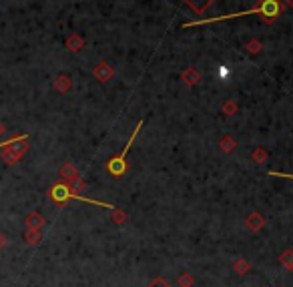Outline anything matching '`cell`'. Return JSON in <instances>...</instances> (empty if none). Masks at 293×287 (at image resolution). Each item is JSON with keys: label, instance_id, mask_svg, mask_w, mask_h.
<instances>
[{"label": "cell", "instance_id": "9a60e30c", "mask_svg": "<svg viewBox=\"0 0 293 287\" xmlns=\"http://www.w3.org/2000/svg\"><path fill=\"white\" fill-rule=\"evenodd\" d=\"M61 177H63L65 181H71V179L78 177V171H76V167H74L73 163H65V165L61 167Z\"/></svg>", "mask_w": 293, "mask_h": 287}, {"label": "cell", "instance_id": "6da1fadb", "mask_svg": "<svg viewBox=\"0 0 293 287\" xmlns=\"http://www.w3.org/2000/svg\"><path fill=\"white\" fill-rule=\"evenodd\" d=\"M283 12V2L281 0H259V4L251 10H243V12H233V14H225V16H213V18H201L195 22H187L183 24V28H193V26H203V24H211V22H219V20H233V18H243L249 14H259L265 22H275Z\"/></svg>", "mask_w": 293, "mask_h": 287}, {"label": "cell", "instance_id": "4316f807", "mask_svg": "<svg viewBox=\"0 0 293 287\" xmlns=\"http://www.w3.org/2000/svg\"><path fill=\"white\" fill-rule=\"evenodd\" d=\"M4 133H6V127H4V125H2V123H0V137H2V135H4Z\"/></svg>", "mask_w": 293, "mask_h": 287}, {"label": "cell", "instance_id": "ba28073f", "mask_svg": "<svg viewBox=\"0 0 293 287\" xmlns=\"http://www.w3.org/2000/svg\"><path fill=\"white\" fill-rule=\"evenodd\" d=\"M181 80H183L187 86H195V84H199V80H201V74H199V71H197V69L189 67V69H185V71H183V74H181Z\"/></svg>", "mask_w": 293, "mask_h": 287}, {"label": "cell", "instance_id": "44dd1931", "mask_svg": "<svg viewBox=\"0 0 293 287\" xmlns=\"http://www.w3.org/2000/svg\"><path fill=\"white\" fill-rule=\"evenodd\" d=\"M279 263H281L283 267H289V265L293 263V249H285V251H281V255H279Z\"/></svg>", "mask_w": 293, "mask_h": 287}, {"label": "cell", "instance_id": "484cf974", "mask_svg": "<svg viewBox=\"0 0 293 287\" xmlns=\"http://www.w3.org/2000/svg\"><path fill=\"white\" fill-rule=\"evenodd\" d=\"M16 137H18V135H14V137H10V139H8V141H4V143H0V149H4V147L8 145V143H10V141H14Z\"/></svg>", "mask_w": 293, "mask_h": 287}, {"label": "cell", "instance_id": "7a4b0ae2", "mask_svg": "<svg viewBox=\"0 0 293 287\" xmlns=\"http://www.w3.org/2000/svg\"><path fill=\"white\" fill-rule=\"evenodd\" d=\"M48 197H51L57 205H65L69 199H74V201H82V203H88V205H99V207H105V209H115V205L111 203H105V201H96V199H88V197H82V195H76L67 187V183H57L48 189Z\"/></svg>", "mask_w": 293, "mask_h": 287}, {"label": "cell", "instance_id": "cb8c5ba5", "mask_svg": "<svg viewBox=\"0 0 293 287\" xmlns=\"http://www.w3.org/2000/svg\"><path fill=\"white\" fill-rule=\"evenodd\" d=\"M6 245H8V241H6V235H2V233H0V251H4V249H6Z\"/></svg>", "mask_w": 293, "mask_h": 287}, {"label": "cell", "instance_id": "f1b7e54d", "mask_svg": "<svg viewBox=\"0 0 293 287\" xmlns=\"http://www.w3.org/2000/svg\"><path fill=\"white\" fill-rule=\"evenodd\" d=\"M287 269H289V273H291V275H293V263H291V265H289V267H287Z\"/></svg>", "mask_w": 293, "mask_h": 287}, {"label": "cell", "instance_id": "7402d4cb", "mask_svg": "<svg viewBox=\"0 0 293 287\" xmlns=\"http://www.w3.org/2000/svg\"><path fill=\"white\" fill-rule=\"evenodd\" d=\"M146 287H171V283H169L167 279H163V277H155Z\"/></svg>", "mask_w": 293, "mask_h": 287}, {"label": "cell", "instance_id": "ffe728a7", "mask_svg": "<svg viewBox=\"0 0 293 287\" xmlns=\"http://www.w3.org/2000/svg\"><path fill=\"white\" fill-rule=\"evenodd\" d=\"M24 239H26V243H28V245H36V243L40 241V231L26 229V233H24Z\"/></svg>", "mask_w": 293, "mask_h": 287}, {"label": "cell", "instance_id": "3957f363", "mask_svg": "<svg viewBox=\"0 0 293 287\" xmlns=\"http://www.w3.org/2000/svg\"><path fill=\"white\" fill-rule=\"evenodd\" d=\"M141 127H143V121H139V123H137V127H135V131H133L131 139L127 141L125 149L121 151V155H119V157H113V159L107 163V171H109L115 179H121V177L127 173V153L131 151V145L135 143V139H137V135H139V129H141Z\"/></svg>", "mask_w": 293, "mask_h": 287}, {"label": "cell", "instance_id": "d4e9b609", "mask_svg": "<svg viewBox=\"0 0 293 287\" xmlns=\"http://www.w3.org/2000/svg\"><path fill=\"white\" fill-rule=\"evenodd\" d=\"M271 177H285V179H293V175H285V173H271Z\"/></svg>", "mask_w": 293, "mask_h": 287}, {"label": "cell", "instance_id": "8fae6325", "mask_svg": "<svg viewBox=\"0 0 293 287\" xmlns=\"http://www.w3.org/2000/svg\"><path fill=\"white\" fill-rule=\"evenodd\" d=\"M185 2L197 12V14H205V10L215 2V0H185Z\"/></svg>", "mask_w": 293, "mask_h": 287}, {"label": "cell", "instance_id": "9c48e42d", "mask_svg": "<svg viewBox=\"0 0 293 287\" xmlns=\"http://www.w3.org/2000/svg\"><path fill=\"white\" fill-rule=\"evenodd\" d=\"M219 149L225 153V155H231L235 149H237V139L231 137V135H225L219 139Z\"/></svg>", "mask_w": 293, "mask_h": 287}, {"label": "cell", "instance_id": "7c38bea8", "mask_svg": "<svg viewBox=\"0 0 293 287\" xmlns=\"http://www.w3.org/2000/svg\"><path fill=\"white\" fill-rule=\"evenodd\" d=\"M267 159H269V151L265 147H255V151L251 153V161L255 165H263Z\"/></svg>", "mask_w": 293, "mask_h": 287}, {"label": "cell", "instance_id": "52a82bcc", "mask_svg": "<svg viewBox=\"0 0 293 287\" xmlns=\"http://www.w3.org/2000/svg\"><path fill=\"white\" fill-rule=\"evenodd\" d=\"M24 225H26V229L40 231V229L46 225V219L42 217V213H38V211H32V213H28V215H26V219H24Z\"/></svg>", "mask_w": 293, "mask_h": 287}, {"label": "cell", "instance_id": "277c9868", "mask_svg": "<svg viewBox=\"0 0 293 287\" xmlns=\"http://www.w3.org/2000/svg\"><path fill=\"white\" fill-rule=\"evenodd\" d=\"M28 149V135H18L14 141H10L8 145L2 149V159L6 165H14L16 161L22 159V155L26 153Z\"/></svg>", "mask_w": 293, "mask_h": 287}, {"label": "cell", "instance_id": "8992f818", "mask_svg": "<svg viewBox=\"0 0 293 287\" xmlns=\"http://www.w3.org/2000/svg\"><path fill=\"white\" fill-rule=\"evenodd\" d=\"M115 74V69L109 65V63H99L94 67V78L99 82H109Z\"/></svg>", "mask_w": 293, "mask_h": 287}, {"label": "cell", "instance_id": "5b68a950", "mask_svg": "<svg viewBox=\"0 0 293 287\" xmlns=\"http://www.w3.org/2000/svg\"><path fill=\"white\" fill-rule=\"evenodd\" d=\"M245 225H247V229H249L251 233H259V231L265 227V217H263L259 211H251V213L247 215V219H245Z\"/></svg>", "mask_w": 293, "mask_h": 287}, {"label": "cell", "instance_id": "5bb4252c", "mask_svg": "<svg viewBox=\"0 0 293 287\" xmlns=\"http://www.w3.org/2000/svg\"><path fill=\"white\" fill-rule=\"evenodd\" d=\"M237 111H239V105H237L233 99L223 101V105H221V113H223V117H233Z\"/></svg>", "mask_w": 293, "mask_h": 287}, {"label": "cell", "instance_id": "ac0fdd59", "mask_svg": "<svg viewBox=\"0 0 293 287\" xmlns=\"http://www.w3.org/2000/svg\"><path fill=\"white\" fill-rule=\"evenodd\" d=\"M67 46H69V49H71L73 53H76V51H80L82 46H84V40H82L78 34H73V36L67 40Z\"/></svg>", "mask_w": 293, "mask_h": 287}, {"label": "cell", "instance_id": "603a6c76", "mask_svg": "<svg viewBox=\"0 0 293 287\" xmlns=\"http://www.w3.org/2000/svg\"><path fill=\"white\" fill-rule=\"evenodd\" d=\"M57 86H59V90H61V92H67V90L71 88L69 76H59V82H57Z\"/></svg>", "mask_w": 293, "mask_h": 287}, {"label": "cell", "instance_id": "30bf717a", "mask_svg": "<svg viewBox=\"0 0 293 287\" xmlns=\"http://www.w3.org/2000/svg\"><path fill=\"white\" fill-rule=\"evenodd\" d=\"M231 269H233L237 275L243 277V275H247V273L251 271V263H249L245 257H237V259L231 263Z\"/></svg>", "mask_w": 293, "mask_h": 287}, {"label": "cell", "instance_id": "2e32d148", "mask_svg": "<svg viewBox=\"0 0 293 287\" xmlns=\"http://www.w3.org/2000/svg\"><path fill=\"white\" fill-rule=\"evenodd\" d=\"M177 285H179V287H193V285H195V277H193V273H189V271L179 273V277H177Z\"/></svg>", "mask_w": 293, "mask_h": 287}, {"label": "cell", "instance_id": "83f0119b", "mask_svg": "<svg viewBox=\"0 0 293 287\" xmlns=\"http://www.w3.org/2000/svg\"><path fill=\"white\" fill-rule=\"evenodd\" d=\"M283 2H285L289 8H293V0H283Z\"/></svg>", "mask_w": 293, "mask_h": 287}, {"label": "cell", "instance_id": "e0dca14e", "mask_svg": "<svg viewBox=\"0 0 293 287\" xmlns=\"http://www.w3.org/2000/svg\"><path fill=\"white\" fill-rule=\"evenodd\" d=\"M111 221H113L115 225H125V223H127V213H125L123 209L115 207V209H111Z\"/></svg>", "mask_w": 293, "mask_h": 287}, {"label": "cell", "instance_id": "d6986e66", "mask_svg": "<svg viewBox=\"0 0 293 287\" xmlns=\"http://www.w3.org/2000/svg\"><path fill=\"white\" fill-rule=\"evenodd\" d=\"M245 49H247V53H251V55H259L261 49H263V42L257 40V38H253V40H249V42L245 44Z\"/></svg>", "mask_w": 293, "mask_h": 287}, {"label": "cell", "instance_id": "4fadbf2b", "mask_svg": "<svg viewBox=\"0 0 293 287\" xmlns=\"http://www.w3.org/2000/svg\"><path fill=\"white\" fill-rule=\"evenodd\" d=\"M67 187L73 191V193H82V191L86 189V183L82 181V177H74V179H71V181H67Z\"/></svg>", "mask_w": 293, "mask_h": 287}]
</instances>
